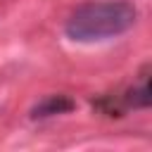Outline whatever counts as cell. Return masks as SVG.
<instances>
[{"label": "cell", "instance_id": "7a4b0ae2", "mask_svg": "<svg viewBox=\"0 0 152 152\" xmlns=\"http://www.w3.org/2000/svg\"><path fill=\"white\" fill-rule=\"evenodd\" d=\"M76 104L74 100H69L66 95H50L45 97L40 104L33 107V119H45V116H55V114H64V112H71Z\"/></svg>", "mask_w": 152, "mask_h": 152}, {"label": "cell", "instance_id": "6da1fadb", "mask_svg": "<svg viewBox=\"0 0 152 152\" xmlns=\"http://www.w3.org/2000/svg\"><path fill=\"white\" fill-rule=\"evenodd\" d=\"M138 10L128 0H93L71 12L64 31L76 43H100L131 31Z\"/></svg>", "mask_w": 152, "mask_h": 152}, {"label": "cell", "instance_id": "3957f363", "mask_svg": "<svg viewBox=\"0 0 152 152\" xmlns=\"http://www.w3.org/2000/svg\"><path fill=\"white\" fill-rule=\"evenodd\" d=\"M126 102H128L131 107H150V102H152V95H150V86H147V83H142L140 88H133V90L128 93Z\"/></svg>", "mask_w": 152, "mask_h": 152}]
</instances>
